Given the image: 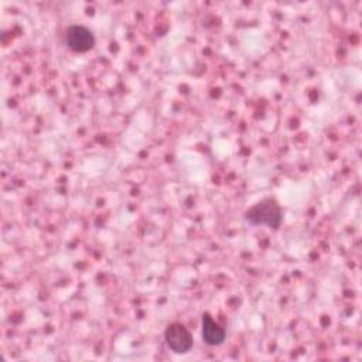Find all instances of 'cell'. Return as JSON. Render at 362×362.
<instances>
[{"instance_id":"obj_1","label":"cell","mask_w":362,"mask_h":362,"mask_svg":"<svg viewBox=\"0 0 362 362\" xmlns=\"http://www.w3.org/2000/svg\"><path fill=\"white\" fill-rule=\"evenodd\" d=\"M245 221L253 226L279 229L283 222V211L274 198H263L245 212Z\"/></svg>"},{"instance_id":"obj_2","label":"cell","mask_w":362,"mask_h":362,"mask_svg":"<svg viewBox=\"0 0 362 362\" xmlns=\"http://www.w3.org/2000/svg\"><path fill=\"white\" fill-rule=\"evenodd\" d=\"M164 339L174 354H187L194 345L192 334L181 322L168 324L164 331Z\"/></svg>"},{"instance_id":"obj_3","label":"cell","mask_w":362,"mask_h":362,"mask_svg":"<svg viewBox=\"0 0 362 362\" xmlns=\"http://www.w3.org/2000/svg\"><path fill=\"white\" fill-rule=\"evenodd\" d=\"M65 44L74 52H88L95 45V35L93 33L81 24H72L65 31Z\"/></svg>"},{"instance_id":"obj_4","label":"cell","mask_w":362,"mask_h":362,"mask_svg":"<svg viewBox=\"0 0 362 362\" xmlns=\"http://www.w3.org/2000/svg\"><path fill=\"white\" fill-rule=\"evenodd\" d=\"M201 335L206 345L218 346L223 344L226 332L225 328H222L208 313H205L201 318Z\"/></svg>"}]
</instances>
